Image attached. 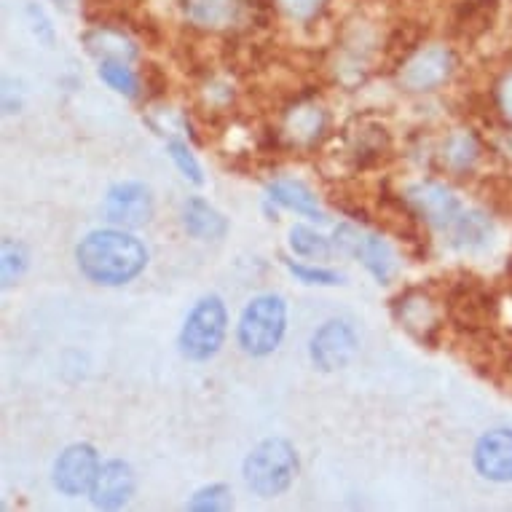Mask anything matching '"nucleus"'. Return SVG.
I'll use <instances>...</instances> for the list:
<instances>
[{
    "instance_id": "obj_23",
    "label": "nucleus",
    "mask_w": 512,
    "mask_h": 512,
    "mask_svg": "<svg viewBox=\"0 0 512 512\" xmlns=\"http://www.w3.org/2000/svg\"><path fill=\"white\" fill-rule=\"evenodd\" d=\"M169 156H172V161L177 164V169L183 172L191 183H202V167H199V161L194 159V153L188 151V145L180 143V140H172V143L167 145Z\"/></svg>"
},
{
    "instance_id": "obj_27",
    "label": "nucleus",
    "mask_w": 512,
    "mask_h": 512,
    "mask_svg": "<svg viewBox=\"0 0 512 512\" xmlns=\"http://www.w3.org/2000/svg\"><path fill=\"white\" fill-rule=\"evenodd\" d=\"M499 105H502L504 116L512 118V73L502 81V89H499Z\"/></svg>"
},
{
    "instance_id": "obj_21",
    "label": "nucleus",
    "mask_w": 512,
    "mask_h": 512,
    "mask_svg": "<svg viewBox=\"0 0 512 512\" xmlns=\"http://www.w3.org/2000/svg\"><path fill=\"white\" fill-rule=\"evenodd\" d=\"M478 159V145L470 135H454L445 145V161L456 169L472 167V161Z\"/></svg>"
},
{
    "instance_id": "obj_15",
    "label": "nucleus",
    "mask_w": 512,
    "mask_h": 512,
    "mask_svg": "<svg viewBox=\"0 0 512 512\" xmlns=\"http://www.w3.org/2000/svg\"><path fill=\"white\" fill-rule=\"evenodd\" d=\"M269 199L271 202L282 204V207H287V210L298 212V215H306V218L314 220H325V215L319 210L317 196L311 194L303 183H295V180H277V183L269 185Z\"/></svg>"
},
{
    "instance_id": "obj_16",
    "label": "nucleus",
    "mask_w": 512,
    "mask_h": 512,
    "mask_svg": "<svg viewBox=\"0 0 512 512\" xmlns=\"http://www.w3.org/2000/svg\"><path fill=\"white\" fill-rule=\"evenodd\" d=\"M86 46L102 62H129L137 54L135 46L124 38V33L110 30V27H102V30H94V33L86 35Z\"/></svg>"
},
{
    "instance_id": "obj_8",
    "label": "nucleus",
    "mask_w": 512,
    "mask_h": 512,
    "mask_svg": "<svg viewBox=\"0 0 512 512\" xmlns=\"http://www.w3.org/2000/svg\"><path fill=\"white\" fill-rule=\"evenodd\" d=\"M105 218L113 226L143 228L153 218L151 188L143 183H118L105 196Z\"/></svg>"
},
{
    "instance_id": "obj_7",
    "label": "nucleus",
    "mask_w": 512,
    "mask_h": 512,
    "mask_svg": "<svg viewBox=\"0 0 512 512\" xmlns=\"http://www.w3.org/2000/svg\"><path fill=\"white\" fill-rule=\"evenodd\" d=\"M336 244L346 255L357 258L378 282H389L392 271H395V255L381 236L365 234L357 226L344 223V226L336 228Z\"/></svg>"
},
{
    "instance_id": "obj_28",
    "label": "nucleus",
    "mask_w": 512,
    "mask_h": 512,
    "mask_svg": "<svg viewBox=\"0 0 512 512\" xmlns=\"http://www.w3.org/2000/svg\"><path fill=\"white\" fill-rule=\"evenodd\" d=\"M62 3H68V0H62Z\"/></svg>"
},
{
    "instance_id": "obj_4",
    "label": "nucleus",
    "mask_w": 512,
    "mask_h": 512,
    "mask_svg": "<svg viewBox=\"0 0 512 512\" xmlns=\"http://www.w3.org/2000/svg\"><path fill=\"white\" fill-rule=\"evenodd\" d=\"M287 309L279 295H258L239 319V346L252 357H266L282 344Z\"/></svg>"
},
{
    "instance_id": "obj_1",
    "label": "nucleus",
    "mask_w": 512,
    "mask_h": 512,
    "mask_svg": "<svg viewBox=\"0 0 512 512\" xmlns=\"http://www.w3.org/2000/svg\"><path fill=\"white\" fill-rule=\"evenodd\" d=\"M78 269L97 285H126L143 274L148 266V250L140 239L126 234L124 228L94 231L78 244Z\"/></svg>"
},
{
    "instance_id": "obj_13",
    "label": "nucleus",
    "mask_w": 512,
    "mask_h": 512,
    "mask_svg": "<svg viewBox=\"0 0 512 512\" xmlns=\"http://www.w3.org/2000/svg\"><path fill=\"white\" fill-rule=\"evenodd\" d=\"M395 314L411 336H416L419 341H432V333H437V311L432 306L429 298H424L421 293L411 290L397 298Z\"/></svg>"
},
{
    "instance_id": "obj_25",
    "label": "nucleus",
    "mask_w": 512,
    "mask_h": 512,
    "mask_svg": "<svg viewBox=\"0 0 512 512\" xmlns=\"http://www.w3.org/2000/svg\"><path fill=\"white\" fill-rule=\"evenodd\" d=\"M322 3H325V0H279V6L295 19L314 17Z\"/></svg>"
},
{
    "instance_id": "obj_5",
    "label": "nucleus",
    "mask_w": 512,
    "mask_h": 512,
    "mask_svg": "<svg viewBox=\"0 0 512 512\" xmlns=\"http://www.w3.org/2000/svg\"><path fill=\"white\" fill-rule=\"evenodd\" d=\"M228 328V314L226 306L220 301L218 295L202 298L196 303L194 311L188 314L180 333V352L188 360H210L212 354L218 352L223 338H226Z\"/></svg>"
},
{
    "instance_id": "obj_20",
    "label": "nucleus",
    "mask_w": 512,
    "mask_h": 512,
    "mask_svg": "<svg viewBox=\"0 0 512 512\" xmlns=\"http://www.w3.org/2000/svg\"><path fill=\"white\" fill-rule=\"evenodd\" d=\"M100 78L118 94L137 97V78L126 68V62H100Z\"/></svg>"
},
{
    "instance_id": "obj_9",
    "label": "nucleus",
    "mask_w": 512,
    "mask_h": 512,
    "mask_svg": "<svg viewBox=\"0 0 512 512\" xmlns=\"http://www.w3.org/2000/svg\"><path fill=\"white\" fill-rule=\"evenodd\" d=\"M100 456L92 445H70L65 454L54 464V486L68 496H78L92 491L94 480L100 475Z\"/></svg>"
},
{
    "instance_id": "obj_22",
    "label": "nucleus",
    "mask_w": 512,
    "mask_h": 512,
    "mask_svg": "<svg viewBox=\"0 0 512 512\" xmlns=\"http://www.w3.org/2000/svg\"><path fill=\"white\" fill-rule=\"evenodd\" d=\"M231 488L228 486H210L202 488L199 494L191 499V510H228L231 507Z\"/></svg>"
},
{
    "instance_id": "obj_18",
    "label": "nucleus",
    "mask_w": 512,
    "mask_h": 512,
    "mask_svg": "<svg viewBox=\"0 0 512 512\" xmlns=\"http://www.w3.org/2000/svg\"><path fill=\"white\" fill-rule=\"evenodd\" d=\"M0 274H3V287H11L14 282L22 279V274L30 266V255H27V247L22 242H14V239H3V255H0Z\"/></svg>"
},
{
    "instance_id": "obj_12",
    "label": "nucleus",
    "mask_w": 512,
    "mask_h": 512,
    "mask_svg": "<svg viewBox=\"0 0 512 512\" xmlns=\"http://www.w3.org/2000/svg\"><path fill=\"white\" fill-rule=\"evenodd\" d=\"M135 494V472L126 462H108L100 467V475L94 480L92 502L102 510L124 507Z\"/></svg>"
},
{
    "instance_id": "obj_2",
    "label": "nucleus",
    "mask_w": 512,
    "mask_h": 512,
    "mask_svg": "<svg viewBox=\"0 0 512 512\" xmlns=\"http://www.w3.org/2000/svg\"><path fill=\"white\" fill-rule=\"evenodd\" d=\"M408 204L429 226L451 236V244L456 247H480L491 236V223L480 212L464 210V204L440 183L411 185Z\"/></svg>"
},
{
    "instance_id": "obj_14",
    "label": "nucleus",
    "mask_w": 512,
    "mask_h": 512,
    "mask_svg": "<svg viewBox=\"0 0 512 512\" xmlns=\"http://www.w3.org/2000/svg\"><path fill=\"white\" fill-rule=\"evenodd\" d=\"M183 226L194 239H220L228 231L226 218L204 199H191L185 204Z\"/></svg>"
},
{
    "instance_id": "obj_3",
    "label": "nucleus",
    "mask_w": 512,
    "mask_h": 512,
    "mask_svg": "<svg viewBox=\"0 0 512 512\" xmlns=\"http://www.w3.org/2000/svg\"><path fill=\"white\" fill-rule=\"evenodd\" d=\"M298 475V456L295 448L282 437L263 440L244 462V480L247 486L263 499L279 496L293 486Z\"/></svg>"
},
{
    "instance_id": "obj_17",
    "label": "nucleus",
    "mask_w": 512,
    "mask_h": 512,
    "mask_svg": "<svg viewBox=\"0 0 512 512\" xmlns=\"http://www.w3.org/2000/svg\"><path fill=\"white\" fill-rule=\"evenodd\" d=\"M185 14L199 27H223L236 14L234 0H185Z\"/></svg>"
},
{
    "instance_id": "obj_10",
    "label": "nucleus",
    "mask_w": 512,
    "mask_h": 512,
    "mask_svg": "<svg viewBox=\"0 0 512 512\" xmlns=\"http://www.w3.org/2000/svg\"><path fill=\"white\" fill-rule=\"evenodd\" d=\"M475 467L486 480L510 483L512 480V429H494L475 445Z\"/></svg>"
},
{
    "instance_id": "obj_19",
    "label": "nucleus",
    "mask_w": 512,
    "mask_h": 512,
    "mask_svg": "<svg viewBox=\"0 0 512 512\" xmlns=\"http://www.w3.org/2000/svg\"><path fill=\"white\" fill-rule=\"evenodd\" d=\"M290 247H293L295 255H301V258H328L330 255L328 239L306 226H295L293 231H290Z\"/></svg>"
},
{
    "instance_id": "obj_11",
    "label": "nucleus",
    "mask_w": 512,
    "mask_h": 512,
    "mask_svg": "<svg viewBox=\"0 0 512 512\" xmlns=\"http://www.w3.org/2000/svg\"><path fill=\"white\" fill-rule=\"evenodd\" d=\"M451 65H454V59H451V51L445 49H424L419 51L411 62H405L403 70V84L411 89V92H432L440 84L448 81L451 76Z\"/></svg>"
},
{
    "instance_id": "obj_6",
    "label": "nucleus",
    "mask_w": 512,
    "mask_h": 512,
    "mask_svg": "<svg viewBox=\"0 0 512 512\" xmlns=\"http://www.w3.org/2000/svg\"><path fill=\"white\" fill-rule=\"evenodd\" d=\"M311 360L319 370H341L346 368L349 362L357 357L360 352V341H357V333L349 322L344 319H330L322 328L314 333L311 338Z\"/></svg>"
},
{
    "instance_id": "obj_24",
    "label": "nucleus",
    "mask_w": 512,
    "mask_h": 512,
    "mask_svg": "<svg viewBox=\"0 0 512 512\" xmlns=\"http://www.w3.org/2000/svg\"><path fill=\"white\" fill-rule=\"evenodd\" d=\"M287 269L293 271V277H298L306 285H338L341 282V274L328 269H306V266H298L293 261H287Z\"/></svg>"
},
{
    "instance_id": "obj_26",
    "label": "nucleus",
    "mask_w": 512,
    "mask_h": 512,
    "mask_svg": "<svg viewBox=\"0 0 512 512\" xmlns=\"http://www.w3.org/2000/svg\"><path fill=\"white\" fill-rule=\"evenodd\" d=\"M143 78L151 97H161V94H164V89H167V78L161 76V70L156 68V65H148V68L143 70Z\"/></svg>"
}]
</instances>
